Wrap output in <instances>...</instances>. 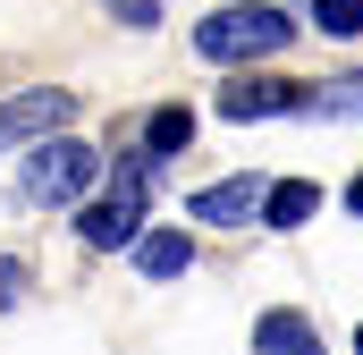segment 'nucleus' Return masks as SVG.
<instances>
[{"label":"nucleus","instance_id":"6e6552de","mask_svg":"<svg viewBox=\"0 0 363 355\" xmlns=\"http://www.w3.org/2000/svg\"><path fill=\"white\" fill-rule=\"evenodd\" d=\"M254 355H321V330H313L304 313H287V305H279V313L254 322Z\"/></svg>","mask_w":363,"mask_h":355},{"label":"nucleus","instance_id":"ddd939ff","mask_svg":"<svg viewBox=\"0 0 363 355\" xmlns=\"http://www.w3.org/2000/svg\"><path fill=\"white\" fill-rule=\"evenodd\" d=\"M110 17H118V26H135V34H144V26H161V0H110Z\"/></svg>","mask_w":363,"mask_h":355},{"label":"nucleus","instance_id":"1a4fd4ad","mask_svg":"<svg viewBox=\"0 0 363 355\" xmlns=\"http://www.w3.org/2000/svg\"><path fill=\"white\" fill-rule=\"evenodd\" d=\"M220 110L228 119H279V110H304V85H228Z\"/></svg>","mask_w":363,"mask_h":355},{"label":"nucleus","instance_id":"f8f14e48","mask_svg":"<svg viewBox=\"0 0 363 355\" xmlns=\"http://www.w3.org/2000/svg\"><path fill=\"white\" fill-rule=\"evenodd\" d=\"M321 34H363V0H321Z\"/></svg>","mask_w":363,"mask_h":355},{"label":"nucleus","instance_id":"7ed1b4c3","mask_svg":"<svg viewBox=\"0 0 363 355\" xmlns=\"http://www.w3.org/2000/svg\"><path fill=\"white\" fill-rule=\"evenodd\" d=\"M68 119H77V93L68 85L9 93V102H0V153H9V144H51V136H68Z\"/></svg>","mask_w":363,"mask_h":355},{"label":"nucleus","instance_id":"423d86ee","mask_svg":"<svg viewBox=\"0 0 363 355\" xmlns=\"http://www.w3.org/2000/svg\"><path fill=\"white\" fill-rule=\"evenodd\" d=\"M127 254H135V271H144V279H186V271H194V246H186V229H144Z\"/></svg>","mask_w":363,"mask_h":355},{"label":"nucleus","instance_id":"9d476101","mask_svg":"<svg viewBox=\"0 0 363 355\" xmlns=\"http://www.w3.org/2000/svg\"><path fill=\"white\" fill-rule=\"evenodd\" d=\"M186 144H194V110H186V102H161V110L144 119V161H169Z\"/></svg>","mask_w":363,"mask_h":355},{"label":"nucleus","instance_id":"39448f33","mask_svg":"<svg viewBox=\"0 0 363 355\" xmlns=\"http://www.w3.org/2000/svg\"><path fill=\"white\" fill-rule=\"evenodd\" d=\"M77 237L101 246V254H110V246H135V237H144V195H110V203H93L85 220H77Z\"/></svg>","mask_w":363,"mask_h":355},{"label":"nucleus","instance_id":"dca6fc26","mask_svg":"<svg viewBox=\"0 0 363 355\" xmlns=\"http://www.w3.org/2000/svg\"><path fill=\"white\" fill-rule=\"evenodd\" d=\"M355 355H363V330H355Z\"/></svg>","mask_w":363,"mask_h":355},{"label":"nucleus","instance_id":"4468645a","mask_svg":"<svg viewBox=\"0 0 363 355\" xmlns=\"http://www.w3.org/2000/svg\"><path fill=\"white\" fill-rule=\"evenodd\" d=\"M347 212H355V220H363V170H355V186H347Z\"/></svg>","mask_w":363,"mask_h":355},{"label":"nucleus","instance_id":"0eeeda50","mask_svg":"<svg viewBox=\"0 0 363 355\" xmlns=\"http://www.w3.org/2000/svg\"><path fill=\"white\" fill-rule=\"evenodd\" d=\"M304 220H321V186H313V178H271L262 229H304Z\"/></svg>","mask_w":363,"mask_h":355},{"label":"nucleus","instance_id":"9b49d317","mask_svg":"<svg viewBox=\"0 0 363 355\" xmlns=\"http://www.w3.org/2000/svg\"><path fill=\"white\" fill-rule=\"evenodd\" d=\"M304 110H321V119H363V68L355 77H330V85H304Z\"/></svg>","mask_w":363,"mask_h":355},{"label":"nucleus","instance_id":"f257e3e1","mask_svg":"<svg viewBox=\"0 0 363 355\" xmlns=\"http://www.w3.org/2000/svg\"><path fill=\"white\" fill-rule=\"evenodd\" d=\"M296 43V17L271 9V0H245V9H211L203 26H194V51L203 60H271Z\"/></svg>","mask_w":363,"mask_h":355},{"label":"nucleus","instance_id":"20e7f679","mask_svg":"<svg viewBox=\"0 0 363 355\" xmlns=\"http://www.w3.org/2000/svg\"><path fill=\"white\" fill-rule=\"evenodd\" d=\"M262 178H220V186H194L186 195V220H211V229H245V220H262Z\"/></svg>","mask_w":363,"mask_h":355},{"label":"nucleus","instance_id":"2eb2a0df","mask_svg":"<svg viewBox=\"0 0 363 355\" xmlns=\"http://www.w3.org/2000/svg\"><path fill=\"white\" fill-rule=\"evenodd\" d=\"M17 279H26V271H17V263H0V296H9V288H17Z\"/></svg>","mask_w":363,"mask_h":355},{"label":"nucleus","instance_id":"f03ea898","mask_svg":"<svg viewBox=\"0 0 363 355\" xmlns=\"http://www.w3.org/2000/svg\"><path fill=\"white\" fill-rule=\"evenodd\" d=\"M93 170H101V153H93V144L51 136V144H34V153H26V195H34V203H77V195L93 186Z\"/></svg>","mask_w":363,"mask_h":355}]
</instances>
